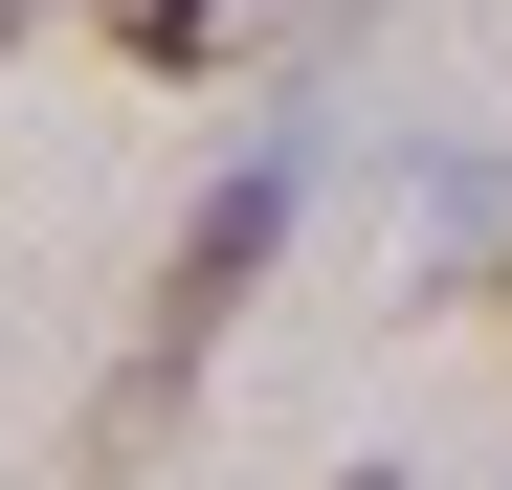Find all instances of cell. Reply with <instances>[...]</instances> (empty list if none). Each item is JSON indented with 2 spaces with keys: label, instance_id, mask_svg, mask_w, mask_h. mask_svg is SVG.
I'll return each instance as SVG.
<instances>
[{
  "label": "cell",
  "instance_id": "3",
  "mask_svg": "<svg viewBox=\"0 0 512 490\" xmlns=\"http://www.w3.org/2000/svg\"><path fill=\"white\" fill-rule=\"evenodd\" d=\"M357 490H423V468H357Z\"/></svg>",
  "mask_w": 512,
  "mask_h": 490
},
{
  "label": "cell",
  "instance_id": "1",
  "mask_svg": "<svg viewBox=\"0 0 512 490\" xmlns=\"http://www.w3.org/2000/svg\"><path fill=\"white\" fill-rule=\"evenodd\" d=\"M290 201H312V156H290V134H268V156H223V179L179 201V245H156V290H134V357L90 379V468H156V424H179V401H201V357H223V312L268 290Z\"/></svg>",
  "mask_w": 512,
  "mask_h": 490
},
{
  "label": "cell",
  "instance_id": "2",
  "mask_svg": "<svg viewBox=\"0 0 512 490\" xmlns=\"http://www.w3.org/2000/svg\"><path fill=\"white\" fill-rule=\"evenodd\" d=\"M223 23H245V0H112V45H134V67H223Z\"/></svg>",
  "mask_w": 512,
  "mask_h": 490
}]
</instances>
